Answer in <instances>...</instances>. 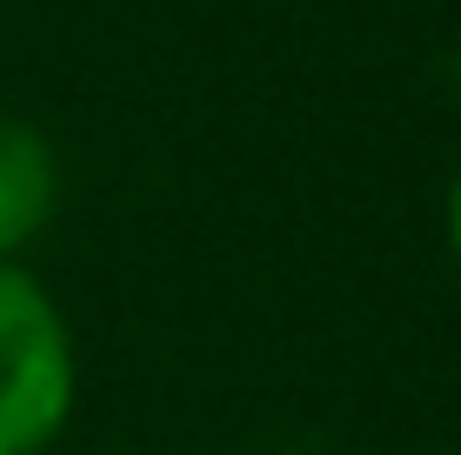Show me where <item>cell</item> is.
Here are the masks:
<instances>
[{
    "instance_id": "obj_1",
    "label": "cell",
    "mask_w": 461,
    "mask_h": 455,
    "mask_svg": "<svg viewBox=\"0 0 461 455\" xmlns=\"http://www.w3.org/2000/svg\"><path fill=\"white\" fill-rule=\"evenodd\" d=\"M74 415V335L54 295L0 261V455H41Z\"/></svg>"
},
{
    "instance_id": "obj_2",
    "label": "cell",
    "mask_w": 461,
    "mask_h": 455,
    "mask_svg": "<svg viewBox=\"0 0 461 455\" xmlns=\"http://www.w3.org/2000/svg\"><path fill=\"white\" fill-rule=\"evenodd\" d=\"M54 195H60L54 148L41 141V128L0 114V261L21 255V248L47 228Z\"/></svg>"
},
{
    "instance_id": "obj_3",
    "label": "cell",
    "mask_w": 461,
    "mask_h": 455,
    "mask_svg": "<svg viewBox=\"0 0 461 455\" xmlns=\"http://www.w3.org/2000/svg\"><path fill=\"white\" fill-rule=\"evenodd\" d=\"M448 248H455V261H461V181H455V195H448Z\"/></svg>"
}]
</instances>
